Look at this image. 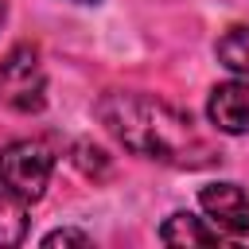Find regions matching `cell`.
<instances>
[{
	"label": "cell",
	"instance_id": "cell-11",
	"mask_svg": "<svg viewBox=\"0 0 249 249\" xmlns=\"http://www.w3.org/2000/svg\"><path fill=\"white\" fill-rule=\"evenodd\" d=\"M74 4H97V0H74Z\"/></svg>",
	"mask_w": 249,
	"mask_h": 249
},
{
	"label": "cell",
	"instance_id": "cell-2",
	"mask_svg": "<svg viewBox=\"0 0 249 249\" xmlns=\"http://www.w3.org/2000/svg\"><path fill=\"white\" fill-rule=\"evenodd\" d=\"M0 105L12 113H43L47 105V66L35 43H16L0 58Z\"/></svg>",
	"mask_w": 249,
	"mask_h": 249
},
{
	"label": "cell",
	"instance_id": "cell-4",
	"mask_svg": "<svg viewBox=\"0 0 249 249\" xmlns=\"http://www.w3.org/2000/svg\"><path fill=\"white\" fill-rule=\"evenodd\" d=\"M198 210L226 241L249 233V195L237 183H206L198 191Z\"/></svg>",
	"mask_w": 249,
	"mask_h": 249
},
{
	"label": "cell",
	"instance_id": "cell-9",
	"mask_svg": "<svg viewBox=\"0 0 249 249\" xmlns=\"http://www.w3.org/2000/svg\"><path fill=\"white\" fill-rule=\"evenodd\" d=\"M43 249H58V245H78V249H89L93 245V237L86 233V230H78V226H58V230H51V233H43V241H39Z\"/></svg>",
	"mask_w": 249,
	"mask_h": 249
},
{
	"label": "cell",
	"instance_id": "cell-10",
	"mask_svg": "<svg viewBox=\"0 0 249 249\" xmlns=\"http://www.w3.org/2000/svg\"><path fill=\"white\" fill-rule=\"evenodd\" d=\"M4 19H8V0H0V27H4Z\"/></svg>",
	"mask_w": 249,
	"mask_h": 249
},
{
	"label": "cell",
	"instance_id": "cell-7",
	"mask_svg": "<svg viewBox=\"0 0 249 249\" xmlns=\"http://www.w3.org/2000/svg\"><path fill=\"white\" fill-rule=\"evenodd\" d=\"M214 58L226 70H233L237 78H249V23L226 27L218 35V43H214Z\"/></svg>",
	"mask_w": 249,
	"mask_h": 249
},
{
	"label": "cell",
	"instance_id": "cell-6",
	"mask_svg": "<svg viewBox=\"0 0 249 249\" xmlns=\"http://www.w3.org/2000/svg\"><path fill=\"white\" fill-rule=\"evenodd\" d=\"M160 241L171 245V249H191V245H222L226 237L198 214L191 210H171L160 226Z\"/></svg>",
	"mask_w": 249,
	"mask_h": 249
},
{
	"label": "cell",
	"instance_id": "cell-1",
	"mask_svg": "<svg viewBox=\"0 0 249 249\" xmlns=\"http://www.w3.org/2000/svg\"><path fill=\"white\" fill-rule=\"evenodd\" d=\"M93 113L105 124V132L140 160L179 167V171H202L222 160L218 144L195 124V117L175 109L163 97L140 89H105Z\"/></svg>",
	"mask_w": 249,
	"mask_h": 249
},
{
	"label": "cell",
	"instance_id": "cell-5",
	"mask_svg": "<svg viewBox=\"0 0 249 249\" xmlns=\"http://www.w3.org/2000/svg\"><path fill=\"white\" fill-rule=\"evenodd\" d=\"M206 121L222 136H245L249 132V78L218 82L206 97Z\"/></svg>",
	"mask_w": 249,
	"mask_h": 249
},
{
	"label": "cell",
	"instance_id": "cell-8",
	"mask_svg": "<svg viewBox=\"0 0 249 249\" xmlns=\"http://www.w3.org/2000/svg\"><path fill=\"white\" fill-rule=\"evenodd\" d=\"M23 237H27V202L0 175V249L4 245H19Z\"/></svg>",
	"mask_w": 249,
	"mask_h": 249
},
{
	"label": "cell",
	"instance_id": "cell-3",
	"mask_svg": "<svg viewBox=\"0 0 249 249\" xmlns=\"http://www.w3.org/2000/svg\"><path fill=\"white\" fill-rule=\"evenodd\" d=\"M0 175L4 183L31 206L47 195L54 175V152L43 140H12L0 148Z\"/></svg>",
	"mask_w": 249,
	"mask_h": 249
}]
</instances>
